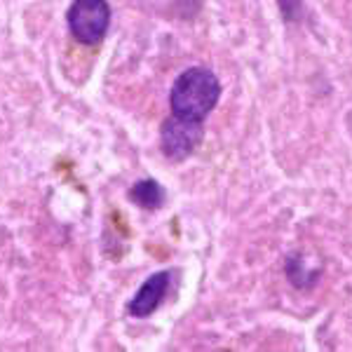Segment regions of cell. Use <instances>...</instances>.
I'll list each match as a JSON object with an SVG mask.
<instances>
[{
    "mask_svg": "<svg viewBox=\"0 0 352 352\" xmlns=\"http://www.w3.org/2000/svg\"><path fill=\"white\" fill-rule=\"evenodd\" d=\"M204 139L202 122L184 120L179 116H172L162 122L160 129V148L169 160H186L188 155L195 153L197 146Z\"/></svg>",
    "mask_w": 352,
    "mask_h": 352,
    "instance_id": "obj_3",
    "label": "cell"
},
{
    "mask_svg": "<svg viewBox=\"0 0 352 352\" xmlns=\"http://www.w3.org/2000/svg\"><path fill=\"white\" fill-rule=\"evenodd\" d=\"M169 285H172V272L169 270H160V272H155V275H151L148 280L139 287L134 298L127 303V312L132 317H139V320L153 315V312L160 308L164 296H167Z\"/></svg>",
    "mask_w": 352,
    "mask_h": 352,
    "instance_id": "obj_4",
    "label": "cell"
},
{
    "mask_svg": "<svg viewBox=\"0 0 352 352\" xmlns=\"http://www.w3.org/2000/svg\"><path fill=\"white\" fill-rule=\"evenodd\" d=\"M164 197H167V192L157 181L153 179H144V181H136V184L129 188V200L134 204H139L141 209H160L164 204Z\"/></svg>",
    "mask_w": 352,
    "mask_h": 352,
    "instance_id": "obj_5",
    "label": "cell"
},
{
    "mask_svg": "<svg viewBox=\"0 0 352 352\" xmlns=\"http://www.w3.org/2000/svg\"><path fill=\"white\" fill-rule=\"evenodd\" d=\"M68 31L82 45H96L104 41L111 26L109 0H73L66 12Z\"/></svg>",
    "mask_w": 352,
    "mask_h": 352,
    "instance_id": "obj_2",
    "label": "cell"
},
{
    "mask_svg": "<svg viewBox=\"0 0 352 352\" xmlns=\"http://www.w3.org/2000/svg\"><path fill=\"white\" fill-rule=\"evenodd\" d=\"M221 96V82L209 68L192 66L184 71L172 85L169 92V106L172 116H179L184 120L204 122L207 116L214 111Z\"/></svg>",
    "mask_w": 352,
    "mask_h": 352,
    "instance_id": "obj_1",
    "label": "cell"
}]
</instances>
